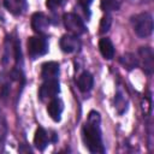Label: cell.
<instances>
[{
  "label": "cell",
  "instance_id": "1",
  "mask_svg": "<svg viewBox=\"0 0 154 154\" xmlns=\"http://www.w3.org/2000/svg\"><path fill=\"white\" fill-rule=\"evenodd\" d=\"M101 117L96 111H90L88 119L82 128V138L84 146L90 153H105V147L102 143L101 134Z\"/></svg>",
  "mask_w": 154,
  "mask_h": 154
},
{
  "label": "cell",
  "instance_id": "2",
  "mask_svg": "<svg viewBox=\"0 0 154 154\" xmlns=\"http://www.w3.org/2000/svg\"><path fill=\"white\" fill-rule=\"evenodd\" d=\"M132 28L138 37H147L153 32V17L148 12L136 14L131 18Z\"/></svg>",
  "mask_w": 154,
  "mask_h": 154
},
{
  "label": "cell",
  "instance_id": "3",
  "mask_svg": "<svg viewBox=\"0 0 154 154\" xmlns=\"http://www.w3.org/2000/svg\"><path fill=\"white\" fill-rule=\"evenodd\" d=\"M26 48H28V54L31 59H36L38 57H42L48 53V41L46 36L43 35H36V36H30L26 42Z\"/></svg>",
  "mask_w": 154,
  "mask_h": 154
},
{
  "label": "cell",
  "instance_id": "4",
  "mask_svg": "<svg viewBox=\"0 0 154 154\" xmlns=\"http://www.w3.org/2000/svg\"><path fill=\"white\" fill-rule=\"evenodd\" d=\"M63 22H64V25H65L66 30L71 35L79 36V35H83L87 31V28H85V24H84L83 19L76 13H72V12L65 13L63 16Z\"/></svg>",
  "mask_w": 154,
  "mask_h": 154
},
{
  "label": "cell",
  "instance_id": "5",
  "mask_svg": "<svg viewBox=\"0 0 154 154\" xmlns=\"http://www.w3.org/2000/svg\"><path fill=\"white\" fill-rule=\"evenodd\" d=\"M59 91H60V83L58 78L43 79V83L38 89V97L41 101L51 100L59 94Z\"/></svg>",
  "mask_w": 154,
  "mask_h": 154
},
{
  "label": "cell",
  "instance_id": "6",
  "mask_svg": "<svg viewBox=\"0 0 154 154\" xmlns=\"http://www.w3.org/2000/svg\"><path fill=\"white\" fill-rule=\"evenodd\" d=\"M59 46L64 53H75L81 48V41L78 36L67 34L61 36L59 41Z\"/></svg>",
  "mask_w": 154,
  "mask_h": 154
},
{
  "label": "cell",
  "instance_id": "7",
  "mask_svg": "<svg viewBox=\"0 0 154 154\" xmlns=\"http://www.w3.org/2000/svg\"><path fill=\"white\" fill-rule=\"evenodd\" d=\"M49 26V18L42 13V12H35L32 16H31V29L38 34V35H42L47 31Z\"/></svg>",
  "mask_w": 154,
  "mask_h": 154
},
{
  "label": "cell",
  "instance_id": "8",
  "mask_svg": "<svg viewBox=\"0 0 154 154\" xmlns=\"http://www.w3.org/2000/svg\"><path fill=\"white\" fill-rule=\"evenodd\" d=\"M138 55L142 60V69L147 75H152L154 70V55L150 47H141Z\"/></svg>",
  "mask_w": 154,
  "mask_h": 154
},
{
  "label": "cell",
  "instance_id": "9",
  "mask_svg": "<svg viewBox=\"0 0 154 154\" xmlns=\"http://www.w3.org/2000/svg\"><path fill=\"white\" fill-rule=\"evenodd\" d=\"M64 111V103L59 97H53L51 99V101L47 105V112L49 114V117L54 120V122H60L61 119V113Z\"/></svg>",
  "mask_w": 154,
  "mask_h": 154
},
{
  "label": "cell",
  "instance_id": "10",
  "mask_svg": "<svg viewBox=\"0 0 154 154\" xmlns=\"http://www.w3.org/2000/svg\"><path fill=\"white\" fill-rule=\"evenodd\" d=\"M4 6L10 13L14 16H20L26 11L28 2L26 0H4Z\"/></svg>",
  "mask_w": 154,
  "mask_h": 154
},
{
  "label": "cell",
  "instance_id": "11",
  "mask_svg": "<svg viewBox=\"0 0 154 154\" xmlns=\"http://www.w3.org/2000/svg\"><path fill=\"white\" fill-rule=\"evenodd\" d=\"M51 142V135L42 128L38 126L35 131V136H34V144L38 150H45L46 147Z\"/></svg>",
  "mask_w": 154,
  "mask_h": 154
},
{
  "label": "cell",
  "instance_id": "12",
  "mask_svg": "<svg viewBox=\"0 0 154 154\" xmlns=\"http://www.w3.org/2000/svg\"><path fill=\"white\" fill-rule=\"evenodd\" d=\"M59 64L57 61H47L41 66V78L49 79V78H58L59 76Z\"/></svg>",
  "mask_w": 154,
  "mask_h": 154
},
{
  "label": "cell",
  "instance_id": "13",
  "mask_svg": "<svg viewBox=\"0 0 154 154\" xmlns=\"http://www.w3.org/2000/svg\"><path fill=\"white\" fill-rule=\"evenodd\" d=\"M94 85V77L90 72L83 71L77 78V87L82 93H88Z\"/></svg>",
  "mask_w": 154,
  "mask_h": 154
},
{
  "label": "cell",
  "instance_id": "14",
  "mask_svg": "<svg viewBox=\"0 0 154 154\" xmlns=\"http://www.w3.org/2000/svg\"><path fill=\"white\" fill-rule=\"evenodd\" d=\"M99 51H100L101 55L107 60H111L114 57V52H116L114 51V46H113L112 41L108 37L100 38V41H99Z\"/></svg>",
  "mask_w": 154,
  "mask_h": 154
},
{
  "label": "cell",
  "instance_id": "15",
  "mask_svg": "<svg viewBox=\"0 0 154 154\" xmlns=\"http://www.w3.org/2000/svg\"><path fill=\"white\" fill-rule=\"evenodd\" d=\"M123 4V0H101L100 7L103 12L118 11Z\"/></svg>",
  "mask_w": 154,
  "mask_h": 154
},
{
  "label": "cell",
  "instance_id": "16",
  "mask_svg": "<svg viewBox=\"0 0 154 154\" xmlns=\"http://www.w3.org/2000/svg\"><path fill=\"white\" fill-rule=\"evenodd\" d=\"M120 63H122L128 70H131V69H134V67H136V66L138 65V59H137L134 54L126 53L125 55H123V57L120 58Z\"/></svg>",
  "mask_w": 154,
  "mask_h": 154
},
{
  "label": "cell",
  "instance_id": "17",
  "mask_svg": "<svg viewBox=\"0 0 154 154\" xmlns=\"http://www.w3.org/2000/svg\"><path fill=\"white\" fill-rule=\"evenodd\" d=\"M114 102H116V108L118 111V113H124L126 111V105H128V101L125 99V96L122 94V91H118L117 95H116V99H114Z\"/></svg>",
  "mask_w": 154,
  "mask_h": 154
},
{
  "label": "cell",
  "instance_id": "18",
  "mask_svg": "<svg viewBox=\"0 0 154 154\" xmlns=\"http://www.w3.org/2000/svg\"><path fill=\"white\" fill-rule=\"evenodd\" d=\"M111 24H112V18L111 16L106 14L101 18V22H100V25H99V32L100 34H105L111 28Z\"/></svg>",
  "mask_w": 154,
  "mask_h": 154
},
{
  "label": "cell",
  "instance_id": "19",
  "mask_svg": "<svg viewBox=\"0 0 154 154\" xmlns=\"http://www.w3.org/2000/svg\"><path fill=\"white\" fill-rule=\"evenodd\" d=\"M77 1H78V7L82 8V10L84 11V13H85L88 17H90L89 6H90V4L93 2V0H77Z\"/></svg>",
  "mask_w": 154,
  "mask_h": 154
},
{
  "label": "cell",
  "instance_id": "20",
  "mask_svg": "<svg viewBox=\"0 0 154 154\" xmlns=\"http://www.w3.org/2000/svg\"><path fill=\"white\" fill-rule=\"evenodd\" d=\"M63 1L64 0H47L46 1V6H47V8H49V10H55V8H58L61 4H63Z\"/></svg>",
  "mask_w": 154,
  "mask_h": 154
}]
</instances>
